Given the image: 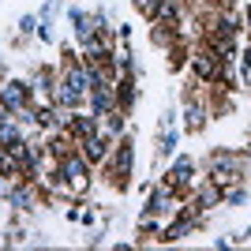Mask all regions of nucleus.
Masks as SVG:
<instances>
[{
	"label": "nucleus",
	"mask_w": 251,
	"mask_h": 251,
	"mask_svg": "<svg viewBox=\"0 0 251 251\" xmlns=\"http://www.w3.org/2000/svg\"><path fill=\"white\" fill-rule=\"evenodd\" d=\"M60 180L68 184V195H83L90 188V161H86L79 150H72L68 157H60V165H56Z\"/></svg>",
	"instance_id": "obj_1"
},
{
	"label": "nucleus",
	"mask_w": 251,
	"mask_h": 251,
	"mask_svg": "<svg viewBox=\"0 0 251 251\" xmlns=\"http://www.w3.org/2000/svg\"><path fill=\"white\" fill-rule=\"evenodd\" d=\"M244 176V154H214L210 157V180H218L221 188L225 184H232V180H240Z\"/></svg>",
	"instance_id": "obj_2"
},
{
	"label": "nucleus",
	"mask_w": 251,
	"mask_h": 251,
	"mask_svg": "<svg viewBox=\"0 0 251 251\" xmlns=\"http://www.w3.org/2000/svg\"><path fill=\"white\" fill-rule=\"evenodd\" d=\"M218 68H221V56H218L214 45H210V49H199L195 56H191V72L199 75V79H206V83L218 79Z\"/></svg>",
	"instance_id": "obj_3"
},
{
	"label": "nucleus",
	"mask_w": 251,
	"mask_h": 251,
	"mask_svg": "<svg viewBox=\"0 0 251 251\" xmlns=\"http://www.w3.org/2000/svg\"><path fill=\"white\" fill-rule=\"evenodd\" d=\"M191 176H195V161L191 157H176V165L165 173V188H173L180 195V191L191 188Z\"/></svg>",
	"instance_id": "obj_4"
},
{
	"label": "nucleus",
	"mask_w": 251,
	"mask_h": 251,
	"mask_svg": "<svg viewBox=\"0 0 251 251\" xmlns=\"http://www.w3.org/2000/svg\"><path fill=\"white\" fill-rule=\"evenodd\" d=\"M23 105H30V86L26 83H4L0 86V109L19 113Z\"/></svg>",
	"instance_id": "obj_5"
},
{
	"label": "nucleus",
	"mask_w": 251,
	"mask_h": 251,
	"mask_svg": "<svg viewBox=\"0 0 251 251\" xmlns=\"http://www.w3.org/2000/svg\"><path fill=\"white\" fill-rule=\"evenodd\" d=\"M79 154L86 157V161H90V165H101L105 157L113 154V147H109V135H105V131H98V135H90V139H83V143H79Z\"/></svg>",
	"instance_id": "obj_6"
},
{
	"label": "nucleus",
	"mask_w": 251,
	"mask_h": 251,
	"mask_svg": "<svg viewBox=\"0 0 251 251\" xmlns=\"http://www.w3.org/2000/svg\"><path fill=\"white\" fill-rule=\"evenodd\" d=\"M68 19L75 23V34H79V38H90V34L105 30V15H86V11L72 8V11H68Z\"/></svg>",
	"instance_id": "obj_7"
},
{
	"label": "nucleus",
	"mask_w": 251,
	"mask_h": 251,
	"mask_svg": "<svg viewBox=\"0 0 251 251\" xmlns=\"http://www.w3.org/2000/svg\"><path fill=\"white\" fill-rule=\"evenodd\" d=\"M131 157H135V150H131V139H120L113 147V176H127V169H131Z\"/></svg>",
	"instance_id": "obj_8"
},
{
	"label": "nucleus",
	"mask_w": 251,
	"mask_h": 251,
	"mask_svg": "<svg viewBox=\"0 0 251 251\" xmlns=\"http://www.w3.org/2000/svg\"><path fill=\"white\" fill-rule=\"evenodd\" d=\"M113 90H116V109H124V113H127V109L135 105V83H131V72L120 75Z\"/></svg>",
	"instance_id": "obj_9"
},
{
	"label": "nucleus",
	"mask_w": 251,
	"mask_h": 251,
	"mask_svg": "<svg viewBox=\"0 0 251 251\" xmlns=\"http://www.w3.org/2000/svg\"><path fill=\"white\" fill-rule=\"evenodd\" d=\"M218 202H221V184H218V180H206V184L195 191V206L210 210V206H218Z\"/></svg>",
	"instance_id": "obj_10"
},
{
	"label": "nucleus",
	"mask_w": 251,
	"mask_h": 251,
	"mask_svg": "<svg viewBox=\"0 0 251 251\" xmlns=\"http://www.w3.org/2000/svg\"><path fill=\"white\" fill-rule=\"evenodd\" d=\"M173 199H176V191H173V188L154 191V195H150V202H147V218H157V214H165V210L173 206Z\"/></svg>",
	"instance_id": "obj_11"
},
{
	"label": "nucleus",
	"mask_w": 251,
	"mask_h": 251,
	"mask_svg": "<svg viewBox=\"0 0 251 251\" xmlns=\"http://www.w3.org/2000/svg\"><path fill=\"white\" fill-rule=\"evenodd\" d=\"M19 143V124L8 116V109H0V147H15Z\"/></svg>",
	"instance_id": "obj_12"
},
{
	"label": "nucleus",
	"mask_w": 251,
	"mask_h": 251,
	"mask_svg": "<svg viewBox=\"0 0 251 251\" xmlns=\"http://www.w3.org/2000/svg\"><path fill=\"white\" fill-rule=\"evenodd\" d=\"M202 124H206V109L191 101L188 109H184V127H188V131H202Z\"/></svg>",
	"instance_id": "obj_13"
},
{
	"label": "nucleus",
	"mask_w": 251,
	"mask_h": 251,
	"mask_svg": "<svg viewBox=\"0 0 251 251\" xmlns=\"http://www.w3.org/2000/svg\"><path fill=\"white\" fill-rule=\"evenodd\" d=\"M52 86H56V79H52L49 68H38L30 79V90H38V94H52Z\"/></svg>",
	"instance_id": "obj_14"
},
{
	"label": "nucleus",
	"mask_w": 251,
	"mask_h": 251,
	"mask_svg": "<svg viewBox=\"0 0 251 251\" xmlns=\"http://www.w3.org/2000/svg\"><path fill=\"white\" fill-rule=\"evenodd\" d=\"M8 199H11V206H19V210H30L34 195H30L26 188H8Z\"/></svg>",
	"instance_id": "obj_15"
},
{
	"label": "nucleus",
	"mask_w": 251,
	"mask_h": 251,
	"mask_svg": "<svg viewBox=\"0 0 251 251\" xmlns=\"http://www.w3.org/2000/svg\"><path fill=\"white\" fill-rule=\"evenodd\" d=\"M19 30H23V34H34V30H38V19H34V15H26V19L19 23Z\"/></svg>",
	"instance_id": "obj_16"
},
{
	"label": "nucleus",
	"mask_w": 251,
	"mask_h": 251,
	"mask_svg": "<svg viewBox=\"0 0 251 251\" xmlns=\"http://www.w3.org/2000/svg\"><path fill=\"white\" fill-rule=\"evenodd\" d=\"M244 23H248V30H251V11H248V15H244Z\"/></svg>",
	"instance_id": "obj_17"
}]
</instances>
